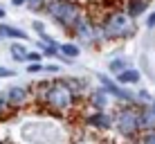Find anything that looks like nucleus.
Listing matches in <instances>:
<instances>
[{"instance_id": "nucleus-2", "label": "nucleus", "mask_w": 155, "mask_h": 144, "mask_svg": "<svg viewBox=\"0 0 155 144\" xmlns=\"http://www.w3.org/2000/svg\"><path fill=\"white\" fill-rule=\"evenodd\" d=\"M56 25H61L65 32H74V27L79 25V20L83 18V7L77 0H47L45 9H43Z\"/></svg>"}, {"instance_id": "nucleus-22", "label": "nucleus", "mask_w": 155, "mask_h": 144, "mask_svg": "<svg viewBox=\"0 0 155 144\" xmlns=\"http://www.w3.org/2000/svg\"><path fill=\"white\" fill-rule=\"evenodd\" d=\"M9 113H12V108H9V104H7V99H5V95L0 92V119H5Z\"/></svg>"}, {"instance_id": "nucleus-15", "label": "nucleus", "mask_w": 155, "mask_h": 144, "mask_svg": "<svg viewBox=\"0 0 155 144\" xmlns=\"http://www.w3.org/2000/svg\"><path fill=\"white\" fill-rule=\"evenodd\" d=\"M63 81L70 86V90L77 97H81V95H85V90H88V81L85 79H77V77H63Z\"/></svg>"}, {"instance_id": "nucleus-1", "label": "nucleus", "mask_w": 155, "mask_h": 144, "mask_svg": "<svg viewBox=\"0 0 155 144\" xmlns=\"http://www.w3.org/2000/svg\"><path fill=\"white\" fill-rule=\"evenodd\" d=\"M34 97L38 99L41 106L54 110V113H70V110H74V106L79 104V97L63 81V77L52 79V81H41L36 86Z\"/></svg>"}, {"instance_id": "nucleus-27", "label": "nucleus", "mask_w": 155, "mask_h": 144, "mask_svg": "<svg viewBox=\"0 0 155 144\" xmlns=\"http://www.w3.org/2000/svg\"><path fill=\"white\" fill-rule=\"evenodd\" d=\"M31 27H34L36 32H38V34H43V32H45V25H43L41 20H34V23H31Z\"/></svg>"}, {"instance_id": "nucleus-4", "label": "nucleus", "mask_w": 155, "mask_h": 144, "mask_svg": "<svg viewBox=\"0 0 155 144\" xmlns=\"http://www.w3.org/2000/svg\"><path fill=\"white\" fill-rule=\"evenodd\" d=\"M113 126L117 129V133L124 137H135L140 133V106L135 104H121V108L113 115Z\"/></svg>"}, {"instance_id": "nucleus-11", "label": "nucleus", "mask_w": 155, "mask_h": 144, "mask_svg": "<svg viewBox=\"0 0 155 144\" xmlns=\"http://www.w3.org/2000/svg\"><path fill=\"white\" fill-rule=\"evenodd\" d=\"M115 81L117 83H121V86H137V83L142 81V72L140 70H135V68H126L124 72H119V74H115Z\"/></svg>"}, {"instance_id": "nucleus-29", "label": "nucleus", "mask_w": 155, "mask_h": 144, "mask_svg": "<svg viewBox=\"0 0 155 144\" xmlns=\"http://www.w3.org/2000/svg\"><path fill=\"white\" fill-rule=\"evenodd\" d=\"M0 18H5V9L2 7H0Z\"/></svg>"}, {"instance_id": "nucleus-9", "label": "nucleus", "mask_w": 155, "mask_h": 144, "mask_svg": "<svg viewBox=\"0 0 155 144\" xmlns=\"http://www.w3.org/2000/svg\"><path fill=\"white\" fill-rule=\"evenodd\" d=\"M88 104H90V108H94V110H106L108 104H110L108 90H104L101 86L94 88V90H90V92H88Z\"/></svg>"}, {"instance_id": "nucleus-16", "label": "nucleus", "mask_w": 155, "mask_h": 144, "mask_svg": "<svg viewBox=\"0 0 155 144\" xmlns=\"http://www.w3.org/2000/svg\"><path fill=\"white\" fill-rule=\"evenodd\" d=\"M133 97H135V106H148V104H155V95L151 90H144L140 88L137 92H133Z\"/></svg>"}, {"instance_id": "nucleus-8", "label": "nucleus", "mask_w": 155, "mask_h": 144, "mask_svg": "<svg viewBox=\"0 0 155 144\" xmlns=\"http://www.w3.org/2000/svg\"><path fill=\"white\" fill-rule=\"evenodd\" d=\"M85 124L90 126V129H97V131H108L113 129V115L108 113V110H92L90 115H85Z\"/></svg>"}, {"instance_id": "nucleus-5", "label": "nucleus", "mask_w": 155, "mask_h": 144, "mask_svg": "<svg viewBox=\"0 0 155 144\" xmlns=\"http://www.w3.org/2000/svg\"><path fill=\"white\" fill-rule=\"evenodd\" d=\"M72 36L79 41L81 45H94L101 41V34H99V25L94 23L90 16H83L81 20H79V25L74 27Z\"/></svg>"}, {"instance_id": "nucleus-10", "label": "nucleus", "mask_w": 155, "mask_h": 144, "mask_svg": "<svg viewBox=\"0 0 155 144\" xmlns=\"http://www.w3.org/2000/svg\"><path fill=\"white\" fill-rule=\"evenodd\" d=\"M155 129V104L140 106V133Z\"/></svg>"}, {"instance_id": "nucleus-6", "label": "nucleus", "mask_w": 155, "mask_h": 144, "mask_svg": "<svg viewBox=\"0 0 155 144\" xmlns=\"http://www.w3.org/2000/svg\"><path fill=\"white\" fill-rule=\"evenodd\" d=\"M97 79H99L101 88H104V90H108V95H110V97L119 99V104H135V97H133V92H130V90H126L124 86H121V83H117L115 79H110L108 74H101V72H97Z\"/></svg>"}, {"instance_id": "nucleus-7", "label": "nucleus", "mask_w": 155, "mask_h": 144, "mask_svg": "<svg viewBox=\"0 0 155 144\" xmlns=\"http://www.w3.org/2000/svg\"><path fill=\"white\" fill-rule=\"evenodd\" d=\"M5 99H7V104H9L12 110H20L31 101V92H29V88H25V86H12V88L5 90Z\"/></svg>"}, {"instance_id": "nucleus-24", "label": "nucleus", "mask_w": 155, "mask_h": 144, "mask_svg": "<svg viewBox=\"0 0 155 144\" xmlns=\"http://www.w3.org/2000/svg\"><path fill=\"white\" fill-rule=\"evenodd\" d=\"M14 70L12 68H5V65H0V79H9V77H14Z\"/></svg>"}, {"instance_id": "nucleus-17", "label": "nucleus", "mask_w": 155, "mask_h": 144, "mask_svg": "<svg viewBox=\"0 0 155 144\" xmlns=\"http://www.w3.org/2000/svg\"><path fill=\"white\" fill-rule=\"evenodd\" d=\"M9 54H12V59L16 63H25V56H27V47H25L23 43H18V41H14L12 47H9Z\"/></svg>"}, {"instance_id": "nucleus-19", "label": "nucleus", "mask_w": 155, "mask_h": 144, "mask_svg": "<svg viewBox=\"0 0 155 144\" xmlns=\"http://www.w3.org/2000/svg\"><path fill=\"white\" fill-rule=\"evenodd\" d=\"M45 5H47V0H27L25 7H27L31 14H41L43 9H45Z\"/></svg>"}, {"instance_id": "nucleus-18", "label": "nucleus", "mask_w": 155, "mask_h": 144, "mask_svg": "<svg viewBox=\"0 0 155 144\" xmlns=\"http://www.w3.org/2000/svg\"><path fill=\"white\" fill-rule=\"evenodd\" d=\"M126 68H130V61H128V59H113V61L108 63V70L113 72V74H119V72H124Z\"/></svg>"}, {"instance_id": "nucleus-25", "label": "nucleus", "mask_w": 155, "mask_h": 144, "mask_svg": "<svg viewBox=\"0 0 155 144\" xmlns=\"http://www.w3.org/2000/svg\"><path fill=\"white\" fill-rule=\"evenodd\" d=\"M43 72H50V74H54V72H61V68H58L56 63H47V65H43Z\"/></svg>"}, {"instance_id": "nucleus-20", "label": "nucleus", "mask_w": 155, "mask_h": 144, "mask_svg": "<svg viewBox=\"0 0 155 144\" xmlns=\"http://www.w3.org/2000/svg\"><path fill=\"white\" fill-rule=\"evenodd\" d=\"M41 61H43V54H41V50H27L25 63H41Z\"/></svg>"}, {"instance_id": "nucleus-23", "label": "nucleus", "mask_w": 155, "mask_h": 144, "mask_svg": "<svg viewBox=\"0 0 155 144\" xmlns=\"http://www.w3.org/2000/svg\"><path fill=\"white\" fill-rule=\"evenodd\" d=\"M27 72H29V74H38V72H43V63H27Z\"/></svg>"}, {"instance_id": "nucleus-3", "label": "nucleus", "mask_w": 155, "mask_h": 144, "mask_svg": "<svg viewBox=\"0 0 155 144\" xmlns=\"http://www.w3.org/2000/svg\"><path fill=\"white\" fill-rule=\"evenodd\" d=\"M97 25H99L101 41L104 39L119 41V39H128V36L135 34V20H133L126 12H121V9L108 12L106 18L101 20V23H97Z\"/></svg>"}, {"instance_id": "nucleus-26", "label": "nucleus", "mask_w": 155, "mask_h": 144, "mask_svg": "<svg viewBox=\"0 0 155 144\" xmlns=\"http://www.w3.org/2000/svg\"><path fill=\"white\" fill-rule=\"evenodd\" d=\"M146 27H148V29H155V12L148 14V18H146Z\"/></svg>"}, {"instance_id": "nucleus-21", "label": "nucleus", "mask_w": 155, "mask_h": 144, "mask_svg": "<svg viewBox=\"0 0 155 144\" xmlns=\"http://www.w3.org/2000/svg\"><path fill=\"white\" fill-rule=\"evenodd\" d=\"M140 144H155V129H151V131H142Z\"/></svg>"}, {"instance_id": "nucleus-28", "label": "nucleus", "mask_w": 155, "mask_h": 144, "mask_svg": "<svg viewBox=\"0 0 155 144\" xmlns=\"http://www.w3.org/2000/svg\"><path fill=\"white\" fill-rule=\"evenodd\" d=\"M25 2H27V0H12L14 7H25Z\"/></svg>"}, {"instance_id": "nucleus-14", "label": "nucleus", "mask_w": 155, "mask_h": 144, "mask_svg": "<svg viewBox=\"0 0 155 144\" xmlns=\"http://www.w3.org/2000/svg\"><path fill=\"white\" fill-rule=\"evenodd\" d=\"M58 52H61V56H63L65 63H72L74 59H79L81 47H79L77 43H61V45H58Z\"/></svg>"}, {"instance_id": "nucleus-13", "label": "nucleus", "mask_w": 155, "mask_h": 144, "mask_svg": "<svg viewBox=\"0 0 155 144\" xmlns=\"http://www.w3.org/2000/svg\"><path fill=\"white\" fill-rule=\"evenodd\" d=\"M0 39H12V41H25L27 39V34H25L23 29H18V27H12V25H7V23H0Z\"/></svg>"}, {"instance_id": "nucleus-12", "label": "nucleus", "mask_w": 155, "mask_h": 144, "mask_svg": "<svg viewBox=\"0 0 155 144\" xmlns=\"http://www.w3.org/2000/svg\"><path fill=\"white\" fill-rule=\"evenodd\" d=\"M148 5H151V0H126V9L124 12L135 20V18H140V16L146 14Z\"/></svg>"}]
</instances>
